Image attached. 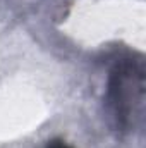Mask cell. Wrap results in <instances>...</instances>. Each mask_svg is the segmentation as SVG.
Returning <instances> with one entry per match:
<instances>
[{"label":"cell","mask_w":146,"mask_h":148,"mask_svg":"<svg viewBox=\"0 0 146 148\" xmlns=\"http://www.w3.org/2000/svg\"><path fill=\"white\" fill-rule=\"evenodd\" d=\"M143 91L145 69L139 60L122 59L112 67L107 86V107L119 131L129 129L134 103L143 98Z\"/></svg>","instance_id":"obj_1"},{"label":"cell","mask_w":146,"mask_h":148,"mask_svg":"<svg viewBox=\"0 0 146 148\" xmlns=\"http://www.w3.org/2000/svg\"><path fill=\"white\" fill-rule=\"evenodd\" d=\"M46 148H72V147L67 145L64 140H52V141H48Z\"/></svg>","instance_id":"obj_2"}]
</instances>
